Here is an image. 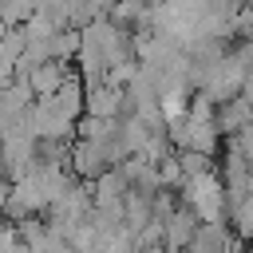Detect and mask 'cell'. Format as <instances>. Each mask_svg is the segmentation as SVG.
<instances>
[{"label": "cell", "mask_w": 253, "mask_h": 253, "mask_svg": "<svg viewBox=\"0 0 253 253\" xmlns=\"http://www.w3.org/2000/svg\"><path fill=\"white\" fill-rule=\"evenodd\" d=\"M225 221L233 225V233H237L241 241H249V237H253V194L229 198V217H225Z\"/></svg>", "instance_id": "ba28073f"}, {"label": "cell", "mask_w": 253, "mask_h": 253, "mask_svg": "<svg viewBox=\"0 0 253 253\" xmlns=\"http://www.w3.org/2000/svg\"><path fill=\"white\" fill-rule=\"evenodd\" d=\"M71 75H75V63L43 59V63H20V71H16L12 79H24V83L36 91V99H47V95H55Z\"/></svg>", "instance_id": "277c9868"}, {"label": "cell", "mask_w": 253, "mask_h": 253, "mask_svg": "<svg viewBox=\"0 0 253 253\" xmlns=\"http://www.w3.org/2000/svg\"><path fill=\"white\" fill-rule=\"evenodd\" d=\"M130 107H126V87L119 83H95L87 87V115L95 119H123Z\"/></svg>", "instance_id": "52a82bcc"}, {"label": "cell", "mask_w": 253, "mask_h": 253, "mask_svg": "<svg viewBox=\"0 0 253 253\" xmlns=\"http://www.w3.org/2000/svg\"><path fill=\"white\" fill-rule=\"evenodd\" d=\"M186 253H241V237L233 233L229 221H202Z\"/></svg>", "instance_id": "5b68a950"}, {"label": "cell", "mask_w": 253, "mask_h": 253, "mask_svg": "<svg viewBox=\"0 0 253 253\" xmlns=\"http://www.w3.org/2000/svg\"><path fill=\"white\" fill-rule=\"evenodd\" d=\"M130 178H126V170L123 166H115V170H107V174H99L95 182H91V194H95V206L99 210H115V213H123L126 210V198H130Z\"/></svg>", "instance_id": "8992f818"}, {"label": "cell", "mask_w": 253, "mask_h": 253, "mask_svg": "<svg viewBox=\"0 0 253 253\" xmlns=\"http://www.w3.org/2000/svg\"><path fill=\"white\" fill-rule=\"evenodd\" d=\"M170 138H174V150H202V154H217V146L225 142L221 134V123H217V103L210 95H194L190 111L182 119L170 123Z\"/></svg>", "instance_id": "6da1fadb"}, {"label": "cell", "mask_w": 253, "mask_h": 253, "mask_svg": "<svg viewBox=\"0 0 253 253\" xmlns=\"http://www.w3.org/2000/svg\"><path fill=\"white\" fill-rule=\"evenodd\" d=\"M0 253H32V245L24 241V233H20V225H16V221H8V225H4V241H0Z\"/></svg>", "instance_id": "30bf717a"}, {"label": "cell", "mask_w": 253, "mask_h": 253, "mask_svg": "<svg viewBox=\"0 0 253 253\" xmlns=\"http://www.w3.org/2000/svg\"><path fill=\"white\" fill-rule=\"evenodd\" d=\"M182 202L198 213V221H225L229 217V186L221 178V170H206L198 178H190L182 186Z\"/></svg>", "instance_id": "7a4b0ae2"}, {"label": "cell", "mask_w": 253, "mask_h": 253, "mask_svg": "<svg viewBox=\"0 0 253 253\" xmlns=\"http://www.w3.org/2000/svg\"><path fill=\"white\" fill-rule=\"evenodd\" d=\"M0 12H4V28H24L40 12V0H0Z\"/></svg>", "instance_id": "9c48e42d"}, {"label": "cell", "mask_w": 253, "mask_h": 253, "mask_svg": "<svg viewBox=\"0 0 253 253\" xmlns=\"http://www.w3.org/2000/svg\"><path fill=\"white\" fill-rule=\"evenodd\" d=\"M123 162L126 158L119 150V138L115 142H103V138H75L71 142V170L83 182H95L99 174H107V170H115Z\"/></svg>", "instance_id": "3957f363"}]
</instances>
